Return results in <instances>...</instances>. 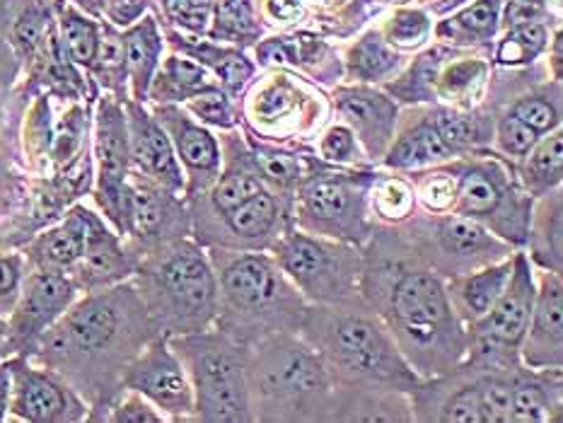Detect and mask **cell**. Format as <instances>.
<instances>
[{
	"mask_svg": "<svg viewBox=\"0 0 563 423\" xmlns=\"http://www.w3.org/2000/svg\"><path fill=\"white\" fill-rule=\"evenodd\" d=\"M193 390V411L201 421H252L247 392V349L222 329L192 332L170 339Z\"/></svg>",
	"mask_w": 563,
	"mask_h": 423,
	"instance_id": "52a82bcc",
	"label": "cell"
},
{
	"mask_svg": "<svg viewBox=\"0 0 563 423\" xmlns=\"http://www.w3.org/2000/svg\"><path fill=\"white\" fill-rule=\"evenodd\" d=\"M455 153L445 141L437 136L436 127L430 119L418 121L414 127H408L401 138L394 143V148L387 155V164L397 170H416V167H428L450 160Z\"/></svg>",
	"mask_w": 563,
	"mask_h": 423,
	"instance_id": "83f0119b",
	"label": "cell"
},
{
	"mask_svg": "<svg viewBox=\"0 0 563 423\" xmlns=\"http://www.w3.org/2000/svg\"><path fill=\"white\" fill-rule=\"evenodd\" d=\"M483 66L476 61H462L455 63L453 68H447L440 80H437V89L440 95L450 97L455 102H472L469 97L476 95V89L482 85Z\"/></svg>",
	"mask_w": 563,
	"mask_h": 423,
	"instance_id": "d590c367",
	"label": "cell"
},
{
	"mask_svg": "<svg viewBox=\"0 0 563 423\" xmlns=\"http://www.w3.org/2000/svg\"><path fill=\"white\" fill-rule=\"evenodd\" d=\"M498 146L503 153L515 157H525L534 148V143L540 141V134L527 127L525 121H520L512 114H505L498 121Z\"/></svg>",
	"mask_w": 563,
	"mask_h": 423,
	"instance_id": "ab89813d",
	"label": "cell"
},
{
	"mask_svg": "<svg viewBox=\"0 0 563 423\" xmlns=\"http://www.w3.org/2000/svg\"><path fill=\"white\" fill-rule=\"evenodd\" d=\"M527 164L522 172L527 192L534 196H544L554 186L561 184L563 174V141L561 131H556L544 138L541 143H534V148L527 153Z\"/></svg>",
	"mask_w": 563,
	"mask_h": 423,
	"instance_id": "1f68e13d",
	"label": "cell"
},
{
	"mask_svg": "<svg viewBox=\"0 0 563 423\" xmlns=\"http://www.w3.org/2000/svg\"><path fill=\"white\" fill-rule=\"evenodd\" d=\"M375 208L380 211V216L385 218L407 216L411 208V193L401 182H387L375 196Z\"/></svg>",
	"mask_w": 563,
	"mask_h": 423,
	"instance_id": "bcb514c9",
	"label": "cell"
},
{
	"mask_svg": "<svg viewBox=\"0 0 563 423\" xmlns=\"http://www.w3.org/2000/svg\"><path fill=\"white\" fill-rule=\"evenodd\" d=\"M10 411L24 421L63 423L80 421L85 416V404L56 375L49 371H34L20 358L13 363Z\"/></svg>",
	"mask_w": 563,
	"mask_h": 423,
	"instance_id": "2e32d148",
	"label": "cell"
},
{
	"mask_svg": "<svg viewBox=\"0 0 563 423\" xmlns=\"http://www.w3.org/2000/svg\"><path fill=\"white\" fill-rule=\"evenodd\" d=\"M235 245L264 247L281 232L283 206L274 193L261 189L252 199L221 216Z\"/></svg>",
	"mask_w": 563,
	"mask_h": 423,
	"instance_id": "484cf974",
	"label": "cell"
},
{
	"mask_svg": "<svg viewBox=\"0 0 563 423\" xmlns=\"http://www.w3.org/2000/svg\"><path fill=\"white\" fill-rule=\"evenodd\" d=\"M259 53H261V59L267 61V63H286V61H290L288 49H286L281 42H271V44L264 46Z\"/></svg>",
	"mask_w": 563,
	"mask_h": 423,
	"instance_id": "94428289",
	"label": "cell"
},
{
	"mask_svg": "<svg viewBox=\"0 0 563 423\" xmlns=\"http://www.w3.org/2000/svg\"><path fill=\"white\" fill-rule=\"evenodd\" d=\"M23 278V259L20 257H0V303L15 300Z\"/></svg>",
	"mask_w": 563,
	"mask_h": 423,
	"instance_id": "f5cc1de1",
	"label": "cell"
},
{
	"mask_svg": "<svg viewBox=\"0 0 563 423\" xmlns=\"http://www.w3.org/2000/svg\"><path fill=\"white\" fill-rule=\"evenodd\" d=\"M561 418V368H515L511 385V421H558Z\"/></svg>",
	"mask_w": 563,
	"mask_h": 423,
	"instance_id": "cb8c5ba5",
	"label": "cell"
},
{
	"mask_svg": "<svg viewBox=\"0 0 563 423\" xmlns=\"http://www.w3.org/2000/svg\"><path fill=\"white\" fill-rule=\"evenodd\" d=\"M138 274V296L155 332L163 336L208 329L218 317V281L213 264L184 238L148 247Z\"/></svg>",
	"mask_w": 563,
	"mask_h": 423,
	"instance_id": "8992f818",
	"label": "cell"
},
{
	"mask_svg": "<svg viewBox=\"0 0 563 423\" xmlns=\"http://www.w3.org/2000/svg\"><path fill=\"white\" fill-rule=\"evenodd\" d=\"M134 268L136 264L121 249L119 240L104 228L99 218L89 213L85 252L73 267L75 286L88 290L104 288V286H111V283L127 278Z\"/></svg>",
	"mask_w": 563,
	"mask_h": 423,
	"instance_id": "7402d4cb",
	"label": "cell"
},
{
	"mask_svg": "<svg viewBox=\"0 0 563 423\" xmlns=\"http://www.w3.org/2000/svg\"><path fill=\"white\" fill-rule=\"evenodd\" d=\"M537 17H540V5L534 0H515L508 8V24H512V27L532 24Z\"/></svg>",
	"mask_w": 563,
	"mask_h": 423,
	"instance_id": "6f0895ef",
	"label": "cell"
},
{
	"mask_svg": "<svg viewBox=\"0 0 563 423\" xmlns=\"http://www.w3.org/2000/svg\"><path fill=\"white\" fill-rule=\"evenodd\" d=\"M453 213L472 218L511 242H525L530 232V203H527L496 164H462L455 179Z\"/></svg>",
	"mask_w": 563,
	"mask_h": 423,
	"instance_id": "30bf717a",
	"label": "cell"
},
{
	"mask_svg": "<svg viewBox=\"0 0 563 423\" xmlns=\"http://www.w3.org/2000/svg\"><path fill=\"white\" fill-rule=\"evenodd\" d=\"M274 259L312 303H336L356 296L361 286L363 257L353 247L326 242L305 232H286L276 242Z\"/></svg>",
	"mask_w": 563,
	"mask_h": 423,
	"instance_id": "ba28073f",
	"label": "cell"
},
{
	"mask_svg": "<svg viewBox=\"0 0 563 423\" xmlns=\"http://www.w3.org/2000/svg\"><path fill=\"white\" fill-rule=\"evenodd\" d=\"M297 216L305 228L326 238L363 242L368 238L365 223V189L351 174L322 172L300 189Z\"/></svg>",
	"mask_w": 563,
	"mask_h": 423,
	"instance_id": "8fae6325",
	"label": "cell"
},
{
	"mask_svg": "<svg viewBox=\"0 0 563 423\" xmlns=\"http://www.w3.org/2000/svg\"><path fill=\"white\" fill-rule=\"evenodd\" d=\"M534 296H537V288H534L530 261L525 254H515L511 278L505 283L503 293L482 320L469 324L467 334L520 353V343L532 317Z\"/></svg>",
	"mask_w": 563,
	"mask_h": 423,
	"instance_id": "9a60e30c",
	"label": "cell"
},
{
	"mask_svg": "<svg viewBox=\"0 0 563 423\" xmlns=\"http://www.w3.org/2000/svg\"><path fill=\"white\" fill-rule=\"evenodd\" d=\"M264 189L259 172L249 170L245 163H232L225 174L215 182L213 192H211V203L218 216H225L228 211L238 208L247 199H252L254 193Z\"/></svg>",
	"mask_w": 563,
	"mask_h": 423,
	"instance_id": "836d02e7",
	"label": "cell"
},
{
	"mask_svg": "<svg viewBox=\"0 0 563 423\" xmlns=\"http://www.w3.org/2000/svg\"><path fill=\"white\" fill-rule=\"evenodd\" d=\"M167 13L189 30H203L211 15V0H167Z\"/></svg>",
	"mask_w": 563,
	"mask_h": 423,
	"instance_id": "f6af8a7d",
	"label": "cell"
},
{
	"mask_svg": "<svg viewBox=\"0 0 563 423\" xmlns=\"http://www.w3.org/2000/svg\"><path fill=\"white\" fill-rule=\"evenodd\" d=\"M430 124L436 127L437 136L455 155L462 150L476 148L491 138V121L482 112H453V109H437L430 114Z\"/></svg>",
	"mask_w": 563,
	"mask_h": 423,
	"instance_id": "4dcf8cb0",
	"label": "cell"
},
{
	"mask_svg": "<svg viewBox=\"0 0 563 423\" xmlns=\"http://www.w3.org/2000/svg\"><path fill=\"white\" fill-rule=\"evenodd\" d=\"M121 385L131 392L143 394L153 407L172 416H184L193 411V390L184 365L170 349L164 336L150 339L138 356L131 361Z\"/></svg>",
	"mask_w": 563,
	"mask_h": 423,
	"instance_id": "4fadbf2b",
	"label": "cell"
},
{
	"mask_svg": "<svg viewBox=\"0 0 563 423\" xmlns=\"http://www.w3.org/2000/svg\"><path fill=\"white\" fill-rule=\"evenodd\" d=\"M128 153L138 164L143 177L153 179L170 192H179L184 179L179 170L170 136L164 134L160 121H155L138 102H127Z\"/></svg>",
	"mask_w": 563,
	"mask_h": 423,
	"instance_id": "d6986e66",
	"label": "cell"
},
{
	"mask_svg": "<svg viewBox=\"0 0 563 423\" xmlns=\"http://www.w3.org/2000/svg\"><path fill=\"white\" fill-rule=\"evenodd\" d=\"M73 278H68L63 271H39L30 276L24 283L23 296L15 307L13 322H10V339L13 346H34L39 336L59 320L61 315L73 305L75 300Z\"/></svg>",
	"mask_w": 563,
	"mask_h": 423,
	"instance_id": "e0dca14e",
	"label": "cell"
},
{
	"mask_svg": "<svg viewBox=\"0 0 563 423\" xmlns=\"http://www.w3.org/2000/svg\"><path fill=\"white\" fill-rule=\"evenodd\" d=\"M213 254L218 264V329L242 346L300 329L307 305L278 261L267 254Z\"/></svg>",
	"mask_w": 563,
	"mask_h": 423,
	"instance_id": "5b68a950",
	"label": "cell"
},
{
	"mask_svg": "<svg viewBox=\"0 0 563 423\" xmlns=\"http://www.w3.org/2000/svg\"><path fill=\"white\" fill-rule=\"evenodd\" d=\"M213 88L215 85L208 80L203 68L193 66L189 61L170 59L160 75L157 88L153 89V97L157 102H177V99H189V97Z\"/></svg>",
	"mask_w": 563,
	"mask_h": 423,
	"instance_id": "d6a6232c",
	"label": "cell"
},
{
	"mask_svg": "<svg viewBox=\"0 0 563 423\" xmlns=\"http://www.w3.org/2000/svg\"><path fill=\"white\" fill-rule=\"evenodd\" d=\"M363 300L392 332L401 356L423 378L455 371L467 356V327L447 288L401 235L372 242L361 271Z\"/></svg>",
	"mask_w": 563,
	"mask_h": 423,
	"instance_id": "6da1fadb",
	"label": "cell"
},
{
	"mask_svg": "<svg viewBox=\"0 0 563 423\" xmlns=\"http://www.w3.org/2000/svg\"><path fill=\"white\" fill-rule=\"evenodd\" d=\"M520 358L532 371L561 368L563 363V288L561 276L547 271L534 296L532 317L520 343Z\"/></svg>",
	"mask_w": 563,
	"mask_h": 423,
	"instance_id": "ac0fdd59",
	"label": "cell"
},
{
	"mask_svg": "<svg viewBox=\"0 0 563 423\" xmlns=\"http://www.w3.org/2000/svg\"><path fill=\"white\" fill-rule=\"evenodd\" d=\"M498 5H501V0H482V3L464 10L457 17V23L472 34H493L498 20Z\"/></svg>",
	"mask_w": 563,
	"mask_h": 423,
	"instance_id": "7bdbcfd3",
	"label": "cell"
},
{
	"mask_svg": "<svg viewBox=\"0 0 563 423\" xmlns=\"http://www.w3.org/2000/svg\"><path fill=\"white\" fill-rule=\"evenodd\" d=\"M426 30H428V23L421 13H414V10H407V13H399L394 17L392 30H389V37L392 42L401 46L418 44L423 37H426Z\"/></svg>",
	"mask_w": 563,
	"mask_h": 423,
	"instance_id": "7dc6e473",
	"label": "cell"
},
{
	"mask_svg": "<svg viewBox=\"0 0 563 423\" xmlns=\"http://www.w3.org/2000/svg\"><path fill=\"white\" fill-rule=\"evenodd\" d=\"M421 196L428 208H433V211H445V208L453 206L455 182H450L445 174H430L428 182H423Z\"/></svg>",
	"mask_w": 563,
	"mask_h": 423,
	"instance_id": "f907efd6",
	"label": "cell"
},
{
	"mask_svg": "<svg viewBox=\"0 0 563 423\" xmlns=\"http://www.w3.org/2000/svg\"><path fill=\"white\" fill-rule=\"evenodd\" d=\"M324 361L333 382L368 385L411 394L418 375L401 356L392 332L363 297L307 307L297 329Z\"/></svg>",
	"mask_w": 563,
	"mask_h": 423,
	"instance_id": "3957f363",
	"label": "cell"
},
{
	"mask_svg": "<svg viewBox=\"0 0 563 423\" xmlns=\"http://www.w3.org/2000/svg\"><path fill=\"white\" fill-rule=\"evenodd\" d=\"M333 380L296 332L264 336L247 349L252 421H324Z\"/></svg>",
	"mask_w": 563,
	"mask_h": 423,
	"instance_id": "277c9868",
	"label": "cell"
},
{
	"mask_svg": "<svg viewBox=\"0 0 563 423\" xmlns=\"http://www.w3.org/2000/svg\"><path fill=\"white\" fill-rule=\"evenodd\" d=\"M88 225H89V211L85 208H75L66 216V221L44 232L42 238L32 245L30 254L32 261L44 271H63V268H73L78 259L85 252V242H88Z\"/></svg>",
	"mask_w": 563,
	"mask_h": 423,
	"instance_id": "4316f807",
	"label": "cell"
},
{
	"mask_svg": "<svg viewBox=\"0 0 563 423\" xmlns=\"http://www.w3.org/2000/svg\"><path fill=\"white\" fill-rule=\"evenodd\" d=\"M268 8H271L274 17H278V20H293V17L300 15V3L297 0H271Z\"/></svg>",
	"mask_w": 563,
	"mask_h": 423,
	"instance_id": "91938a15",
	"label": "cell"
},
{
	"mask_svg": "<svg viewBox=\"0 0 563 423\" xmlns=\"http://www.w3.org/2000/svg\"><path fill=\"white\" fill-rule=\"evenodd\" d=\"M322 155L329 157V160H336V163L353 160V157L358 155L353 134H351L349 128L333 127L332 131L324 136V141H322Z\"/></svg>",
	"mask_w": 563,
	"mask_h": 423,
	"instance_id": "681fc988",
	"label": "cell"
},
{
	"mask_svg": "<svg viewBox=\"0 0 563 423\" xmlns=\"http://www.w3.org/2000/svg\"><path fill=\"white\" fill-rule=\"evenodd\" d=\"M97 68L104 78H109V82H119L121 75H124V68H127V53H124V42L114 37V34H107L104 42L97 44L95 53Z\"/></svg>",
	"mask_w": 563,
	"mask_h": 423,
	"instance_id": "b9f144b4",
	"label": "cell"
},
{
	"mask_svg": "<svg viewBox=\"0 0 563 423\" xmlns=\"http://www.w3.org/2000/svg\"><path fill=\"white\" fill-rule=\"evenodd\" d=\"M511 271L512 259H501L482 268H474L469 274L453 276V283L445 288H447V297H450L455 315L460 317L464 327L482 320L483 315L496 305L505 283L511 278Z\"/></svg>",
	"mask_w": 563,
	"mask_h": 423,
	"instance_id": "d4e9b609",
	"label": "cell"
},
{
	"mask_svg": "<svg viewBox=\"0 0 563 423\" xmlns=\"http://www.w3.org/2000/svg\"><path fill=\"white\" fill-rule=\"evenodd\" d=\"M544 30L540 24H522L515 27L511 37L505 39L501 52H498V61L501 63H525V61L534 59L544 46Z\"/></svg>",
	"mask_w": 563,
	"mask_h": 423,
	"instance_id": "f35d334b",
	"label": "cell"
},
{
	"mask_svg": "<svg viewBox=\"0 0 563 423\" xmlns=\"http://www.w3.org/2000/svg\"><path fill=\"white\" fill-rule=\"evenodd\" d=\"M411 414L418 421L443 423H486L482 400L479 368L457 365L455 371L418 382L408 394Z\"/></svg>",
	"mask_w": 563,
	"mask_h": 423,
	"instance_id": "5bb4252c",
	"label": "cell"
},
{
	"mask_svg": "<svg viewBox=\"0 0 563 423\" xmlns=\"http://www.w3.org/2000/svg\"><path fill=\"white\" fill-rule=\"evenodd\" d=\"M218 27L232 32L249 30V15H247L245 5H239L238 0H228L218 13Z\"/></svg>",
	"mask_w": 563,
	"mask_h": 423,
	"instance_id": "db71d44e",
	"label": "cell"
},
{
	"mask_svg": "<svg viewBox=\"0 0 563 423\" xmlns=\"http://www.w3.org/2000/svg\"><path fill=\"white\" fill-rule=\"evenodd\" d=\"M63 39H66V46L73 61H78L82 66H89L95 61L97 44H99L95 24H89L88 20L68 13L63 17Z\"/></svg>",
	"mask_w": 563,
	"mask_h": 423,
	"instance_id": "74e56055",
	"label": "cell"
},
{
	"mask_svg": "<svg viewBox=\"0 0 563 423\" xmlns=\"http://www.w3.org/2000/svg\"><path fill=\"white\" fill-rule=\"evenodd\" d=\"M111 421H119V423H160L163 421V416L157 414L153 404H150L143 394H131L128 400H124L119 407L114 409V416H111Z\"/></svg>",
	"mask_w": 563,
	"mask_h": 423,
	"instance_id": "c3c4849f",
	"label": "cell"
},
{
	"mask_svg": "<svg viewBox=\"0 0 563 423\" xmlns=\"http://www.w3.org/2000/svg\"><path fill=\"white\" fill-rule=\"evenodd\" d=\"M189 109L206 124H215V127H232L235 124V114H232L230 104L215 88L189 97Z\"/></svg>",
	"mask_w": 563,
	"mask_h": 423,
	"instance_id": "60d3db41",
	"label": "cell"
},
{
	"mask_svg": "<svg viewBox=\"0 0 563 423\" xmlns=\"http://www.w3.org/2000/svg\"><path fill=\"white\" fill-rule=\"evenodd\" d=\"M124 53H127L128 73L134 78L136 99L143 102L148 95L150 80H153L157 66V56H160V37H157L153 20H145L141 27L128 32L127 42H124Z\"/></svg>",
	"mask_w": 563,
	"mask_h": 423,
	"instance_id": "f546056e",
	"label": "cell"
},
{
	"mask_svg": "<svg viewBox=\"0 0 563 423\" xmlns=\"http://www.w3.org/2000/svg\"><path fill=\"white\" fill-rule=\"evenodd\" d=\"M512 117H518L520 121H525L527 127L537 131V134H551L554 128H558V121H561V109H558V102H551L547 97L532 95L525 97L515 102V107L511 109Z\"/></svg>",
	"mask_w": 563,
	"mask_h": 423,
	"instance_id": "8d00e7d4",
	"label": "cell"
},
{
	"mask_svg": "<svg viewBox=\"0 0 563 423\" xmlns=\"http://www.w3.org/2000/svg\"><path fill=\"white\" fill-rule=\"evenodd\" d=\"M131 186V235L145 247L184 238L179 230L184 228V213L170 189H164L153 179L136 174Z\"/></svg>",
	"mask_w": 563,
	"mask_h": 423,
	"instance_id": "ffe728a7",
	"label": "cell"
},
{
	"mask_svg": "<svg viewBox=\"0 0 563 423\" xmlns=\"http://www.w3.org/2000/svg\"><path fill=\"white\" fill-rule=\"evenodd\" d=\"M155 327L138 290L117 286L89 293L85 300L63 312L44 334L42 361L61 372L82 392L109 397L117 375L124 378L131 361L143 346L155 339Z\"/></svg>",
	"mask_w": 563,
	"mask_h": 423,
	"instance_id": "7a4b0ae2",
	"label": "cell"
},
{
	"mask_svg": "<svg viewBox=\"0 0 563 423\" xmlns=\"http://www.w3.org/2000/svg\"><path fill=\"white\" fill-rule=\"evenodd\" d=\"M532 221L534 259L549 271L561 274V193H544Z\"/></svg>",
	"mask_w": 563,
	"mask_h": 423,
	"instance_id": "f1b7e54d",
	"label": "cell"
},
{
	"mask_svg": "<svg viewBox=\"0 0 563 423\" xmlns=\"http://www.w3.org/2000/svg\"><path fill=\"white\" fill-rule=\"evenodd\" d=\"M13 363L15 361H8V363H0V421L5 418L10 409V392H13Z\"/></svg>",
	"mask_w": 563,
	"mask_h": 423,
	"instance_id": "680465c9",
	"label": "cell"
},
{
	"mask_svg": "<svg viewBox=\"0 0 563 423\" xmlns=\"http://www.w3.org/2000/svg\"><path fill=\"white\" fill-rule=\"evenodd\" d=\"M408 245L436 274L460 276L501 261L511 247L464 216H426L408 228Z\"/></svg>",
	"mask_w": 563,
	"mask_h": 423,
	"instance_id": "9c48e42d",
	"label": "cell"
},
{
	"mask_svg": "<svg viewBox=\"0 0 563 423\" xmlns=\"http://www.w3.org/2000/svg\"><path fill=\"white\" fill-rule=\"evenodd\" d=\"M296 104V92L288 88V85H274L261 92V97L257 99V114H259L264 121H274L283 114H288Z\"/></svg>",
	"mask_w": 563,
	"mask_h": 423,
	"instance_id": "ee69618b",
	"label": "cell"
},
{
	"mask_svg": "<svg viewBox=\"0 0 563 423\" xmlns=\"http://www.w3.org/2000/svg\"><path fill=\"white\" fill-rule=\"evenodd\" d=\"M157 121L164 128V134L170 136L172 148L177 150L179 160L192 174L193 186L211 184L221 170V153L213 136L206 128L196 127L192 119H186L174 107H160Z\"/></svg>",
	"mask_w": 563,
	"mask_h": 423,
	"instance_id": "44dd1931",
	"label": "cell"
},
{
	"mask_svg": "<svg viewBox=\"0 0 563 423\" xmlns=\"http://www.w3.org/2000/svg\"><path fill=\"white\" fill-rule=\"evenodd\" d=\"M257 160H261V170L267 172L268 177L274 179L276 184L286 186V184H293V182L297 179L296 177L297 167L288 155H278V153L267 150V153H261V157H257Z\"/></svg>",
	"mask_w": 563,
	"mask_h": 423,
	"instance_id": "816d5d0a",
	"label": "cell"
},
{
	"mask_svg": "<svg viewBox=\"0 0 563 423\" xmlns=\"http://www.w3.org/2000/svg\"><path fill=\"white\" fill-rule=\"evenodd\" d=\"M44 17L39 15V13H27V15L20 20V24H17V39H20V44L24 46V49H32V46L37 44L39 37H42V27H44V23H42Z\"/></svg>",
	"mask_w": 563,
	"mask_h": 423,
	"instance_id": "9f6ffc18",
	"label": "cell"
},
{
	"mask_svg": "<svg viewBox=\"0 0 563 423\" xmlns=\"http://www.w3.org/2000/svg\"><path fill=\"white\" fill-rule=\"evenodd\" d=\"M336 104H339L343 117L349 119L358 138L365 143L368 153L372 157L382 155L394 134L397 104L392 99H387L385 95L365 88L342 89L336 95Z\"/></svg>",
	"mask_w": 563,
	"mask_h": 423,
	"instance_id": "603a6c76",
	"label": "cell"
},
{
	"mask_svg": "<svg viewBox=\"0 0 563 423\" xmlns=\"http://www.w3.org/2000/svg\"><path fill=\"white\" fill-rule=\"evenodd\" d=\"M82 3H85V5H89V8H97V5H99V3H104V0H82Z\"/></svg>",
	"mask_w": 563,
	"mask_h": 423,
	"instance_id": "6125c7cd",
	"label": "cell"
},
{
	"mask_svg": "<svg viewBox=\"0 0 563 423\" xmlns=\"http://www.w3.org/2000/svg\"><path fill=\"white\" fill-rule=\"evenodd\" d=\"M97 201L121 235H131V186H128V128L119 102L102 99L97 109Z\"/></svg>",
	"mask_w": 563,
	"mask_h": 423,
	"instance_id": "7c38bea8",
	"label": "cell"
},
{
	"mask_svg": "<svg viewBox=\"0 0 563 423\" xmlns=\"http://www.w3.org/2000/svg\"><path fill=\"white\" fill-rule=\"evenodd\" d=\"M143 8H145L143 0H109V3H107V10H109L111 20L119 24L134 23L136 17L143 13Z\"/></svg>",
	"mask_w": 563,
	"mask_h": 423,
	"instance_id": "11a10c76",
	"label": "cell"
},
{
	"mask_svg": "<svg viewBox=\"0 0 563 423\" xmlns=\"http://www.w3.org/2000/svg\"><path fill=\"white\" fill-rule=\"evenodd\" d=\"M397 56L378 37L363 39L351 53V73L361 80H378L397 66Z\"/></svg>",
	"mask_w": 563,
	"mask_h": 423,
	"instance_id": "e575fe53",
	"label": "cell"
}]
</instances>
